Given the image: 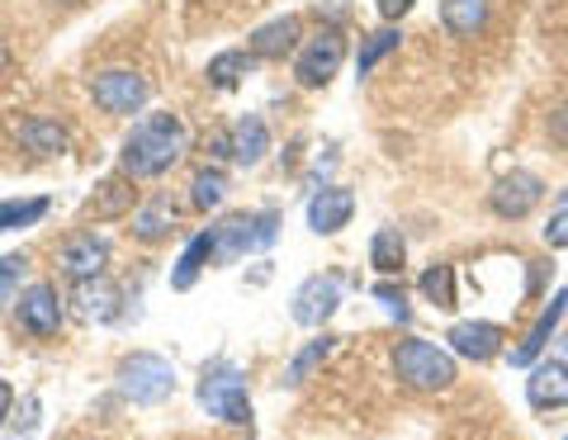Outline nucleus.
Returning a JSON list of instances; mask_svg holds the SVG:
<instances>
[{"instance_id": "obj_33", "label": "nucleus", "mask_w": 568, "mask_h": 440, "mask_svg": "<svg viewBox=\"0 0 568 440\" xmlns=\"http://www.w3.org/2000/svg\"><path fill=\"white\" fill-rule=\"evenodd\" d=\"M545 246H555V252H564V246H568V204L559 208L555 218H549V227H545Z\"/></svg>"}, {"instance_id": "obj_27", "label": "nucleus", "mask_w": 568, "mask_h": 440, "mask_svg": "<svg viewBox=\"0 0 568 440\" xmlns=\"http://www.w3.org/2000/svg\"><path fill=\"white\" fill-rule=\"evenodd\" d=\"M398 43H403V33H398V29H379V33H369V39L361 43V58H355V72L369 76V72H375V66L388 58V52H398Z\"/></svg>"}, {"instance_id": "obj_28", "label": "nucleus", "mask_w": 568, "mask_h": 440, "mask_svg": "<svg viewBox=\"0 0 568 440\" xmlns=\"http://www.w3.org/2000/svg\"><path fill=\"white\" fill-rule=\"evenodd\" d=\"M52 208V199H0V233H10V227H29L39 223L43 214Z\"/></svg>"}, {"instance_id": "obj_34", "label": "nucleus", "mask_w": 568, "mask_h": 440, "mask_svg": "<svg viewBox=\"0 0 568 440\" xmlns=\"http://www.w3.org/2000/svg\"><path fill=\"white\" fill-rule=\"evenodd\" d=\"M375 6H379V14H384V20H403V14L413 10L417 0H375Z\"/></svg>"}, {"instance_id": "obj_8", "label": "nucleus", "mask_w": 568, "mask_h": 440, "mask_svg": "<svg viewBox=\"0 0 568 440\" xmlns=\"http://www.w3.org/2000/svg\"><path fill=\"white\" fill-rule=\"evenodd\" d=\"M91 95L104 114H138L142 104H148L152 95V85L142 81L138 72H123V66H114V72H100L91 81Z\"/></svg>"}, {"instance_id": "obj_12", "label": "nucleus", "mask_w": 568, "mask_h": 440, "mask_svg": "<svg viewBox=\"0 0 568 440\" xmlns=\"http://www.w3.org/2000/svg\"><path fill=\"white\" fill-rule=\"evenodd\" d=\"M526 402H530L536 412L568 408V365H564V360H536V365H530Z\"/></svg>"}, {"instance_id": "obj_31", "label": "nucleus", "mask_w": 568, "mask_h": 440, "mask_svg": "<svg viewBox=\"0 0 568 440\" xmlns=\"http://www.w3.org/2000/svg\"><path fill=\"white\" fill-rule=\"evenodd\" d=\"M194 208H213V204H223V195H227V175L223 171H200V175H194Z\"/></svg>"}, {"instance_id": "obj_37", "label": "nucleus", "mask_w": 568, "mask_h": 440, "mask_svg": "<svg viewBox=\"0 0 568 440\" xmlns=\"http://www.w3.org/2000/svg\"><path fill=\"white\" fill-rule=\"evenodd\" d=\"M6 66H10V48H6V39H0V76H6Z\"/></svg>"}, {"instance_id": "obj_13", "label": "nucleus", "mask_w": 568, "mask_h": 440, "mask_svg": "<svg viewBox=\"0 0 568 440\" xmlns=\"http://www.w3.org/2000/svg\"><path fill=\"white\" fill-rule=\"evenodd\" d=\"M351 214H355V195L346 185H327V190H317V195L308 199V227L317 237L342 233V227L351 223Z\"/></svg>"}, {"instance_id": "obj_18", "label": "nucleus", "mask_w": 568, "mask_h": 440, "mask_svg": "<svg viewBox=\"0 0 568 440\" xmlns=\"http://www.w3.org/2000/svg\"><path fill=\"white\" fill-rule=\"evenodd\" d=\"M14 137H20L24 152H33V156H62L67 152V129L58 119H43V114L24 119L20 129H14Z\"/></svg>"}, {"instance_id": "obj_36", "label": "nucleus", "mask_w": 568, "mask_h": 440, "mask_svg": "<svg viewBox=\"0 0 568 440\" xmlns=\"http://www.w3.org/2000/svg\"><path fill=\"white\" fill-rule=\"evenodd\" d=\"M10 408H14V389L6 379H0V427H6V417H10Z\"/></svg>"}, {"instance_id": "obj_1", "label": "nucleus", "mask_w": 568, "mask_h": 440, "mask_svg": "<svg viewBox=\"0 0 568 440\" xmlns=\"http://www.w3.org/2000/svg\"><path fill=\"white\" fill-rule=\"evenodd\" d=\"M185 156V129L171 110L162 114H142L133 123V133L123 137V175L133 181H152V175H166L175 162Z\"/></svg>"}, {"instance_id": "obj_24", "label": "nucleus", "mask_w": 568, "mask_h": 440, "mask_svg": "<svg viewBox=\"0 0 568 440\" xmlns=\"http://www.w3.org/2000/svg\"><path fill=\"white\" fill-rule=\"evenodd\" d=\"M171 227H175V204L166 195L152 199L148 208H138V214H133V237H142V242H162Z\"/></svg>"}, {"instance_id": "obj_11", "label": "nucleus", "mask_w": 568, "mask_h": 440, "mask_svg": "<svg viewBox=\"0 0 568 440\" xmlns=\"http://www.w3.org/2000/svg\"><path fill=\"white\" fill-rule=\"evenodd\" d=\"M14 313H20V327L33 331V337H58L62 327V304H58V289L52 285H29L20 298H14Z\"/></svg>"}, {"instance_id": "obj_7", "label": "nucleus", "mask_w": 568, "mask_h": 440, "mask_svg": "<svg viewBox=\"0 0 568 440\" xmlns=\"http://www.w3.org/2000/svg\"><path fill=\"white\" fill-rule=\"evenodd\" d=\"M540 199H545V181L536 171H511V175H503L493 190H488V208L497 218H530L540 208Z\"/></svg>"}, {"instance_id": "obj_25", "label": "nucleus", "mask_w": 568, "mask_h": 440, "mask_svg": "<svg viewBox=\"0 0 568 440\" xmlns=\"http://www.w3.org/2000/svg\"><path fill=\"white\" fill-rule=\"evenodd\" d=\"M256 66V52H242V48H233V52H219V58L209 62V85H219V91H233V85L252 72Z\"/></svg>"}, {"instance_id": "obj_35", "label": "nucleus", "mask_w": 568, "mask_h": 440, "mask_svg": "<svg viewBox=\"0 0 568 440\" xmlns=\"http://www.w3.org/2000/svg\"><path fill=\"white\" fill-rule=\"evenodd\" d=\"M549 137H555V143H568V104L559 114H549Z\"/></svg>"}, {"instance_id": "obj_20", "label": "nucleus", "mask_w": 568, "mask_h": 440, "mask_svg": "<svg viewBox=\"0 0 568 440\" xmlns=\"http://www.w3.org/2000/svg\"><path fill=\"white\" fill-rule=\"evenodd\" d=\"M294 43H298V20H294V14L261 24L252 33V52H256V58H284V52H294Z\"/></svg>"}, {"instance_id": "obj_4", "label": "nucleus", "mask_w": 568, "mask_h": 440, "mask_svg": "<svg viewBox=\"0 0 568 440\" xmlns=\"http://www.w3.org/2000/svg\"><path fill=\"white\" fill-rule=\"evenodd\" d=\"M119 393L129 402H142V408H156L175 393V365L152 356V350H138L119 365Z\"/></svg>"}, {"instance_id": "obj_23", "label": "nucleus", "mask_w": 568, "mask_h": 440, "mask_svg": "<svg viewBox=\"0 0 568 440\" xmlns=\"http://www.w3.org/2000/svg\"><path fill=\"white\" fill-rule=\"evenodd\" d=\"M403 260H407V242L398 227H379L375 242H369V266L379 275H403Z\"/></svg>"}, {"instance_id": "obj_15", "label": "nucleus", "mask_w": 568, "mask_h": 440, "mask_svg": "<svg viewBox=\"0 0 568 440\" xmlns=\"http://www.w3.org/2000/svg\"><path fill=\"white\" fill-rule=\"evenodd\" d=\"M227 147H233V162L256 166L265 152H271V129H265L261 114H242L233 129H227Z\"/></svg>"}, {"instance_id": "obj_29", "label": "nucleus", "mask_w": 568, "mask_h": 440, "mask_svg": "<svg viewBox=\"0 0 568 440\" xmlns=\"http://www.w3.org/2000/svg\"><path fill=\"white\" fill-rule=\"evenodd\" d=\"M332 346H336V337H317V341H308V346L290 360V369H284V383H304V379L313 375V369L332 356Z\"/></svg>"}, {"instance_id": "obj_2", "label": "nucleus", "mask_w": 568, "mask_h": 440, "mask_svg": "<svg viewBox=\"0 0 568 440\" xmlns=\"http://www.w3.org/2000/svg\"><path fill=\"white\" fill-rule=\"evenodd\" d=\"M394 375L407 383V389H417V393H446L450 383L459 379L455 375V356H450V350H440L436 341H426V337L398 341Z\"/></svg>"}, {"instance_id": "obj_38", "label": "nucleus", "mask_w": 568, "mask_h": 440, "mask_svg": "<svg viewBox=\"0 0 568 440\" xmlns=\"http://www.w3.org/2000/svg\"><path fill=\"white\" fill-rule=\"evenodd\" d=\"M559 204H568V190H559Z\"/></svg>"}, {"instance_id": "obj_5", "label": "nucleus", "mask_w": 568, "mask_h": 440, "mask_svg": "<svg viewBox=\"0 0 568 440\" xmlns=\"http://www.w3.org/2000/svg\"><path fill=\"white\" fill-rule=\"evenodd\" d=\"M280 237V214H233L213 227V260H237L246 252H265Z\"/></svg>"}, {"instance_id": "obj_9", "label": "nucleus", "mask_w": 568, "mask_h": 440, "mask_svg": "<svg viewBox=\"0 0 568 440\" xmlns=\"http://www.w3.org/2000/svg\"><path fill=\"white\" fill-rule=\"evenodd\" d=\"M336 304H342V279L336 275H308L304 285L294 289V323L304 327H323Z\"/></svg>"}, {"instance_id": "obj_30", "label": "nucleus", "mask_w": 568, "mask_h": 440, "mask_svg": "<svg viewBox=\"0 0 568 440\" xmlns=\"http://www.w3.org/2000/svg\"><path fill=\"white\" fill-rule=\"evenodd\" d=\"M29 270V256L24 252H10V256H0V313H6L14 298H20V279Z\"/></svg>"}, {"instance_id": "obj_26", "label": "nucleus", "mask_w": 568, "mask_h": 440, "mask_svg": "<svg viewBox=\"0 0 568 440\" xmlns=\"http://www.w3.org/2000/svg\"><path fill=\"white\" fill-rule=\"evenodd\" d=\"M417 285H422V298H426L432 308L455 313V270H450V266H426Z\"/></svg>"}, {"instance_id": "obj_6", "label": "nucleus", "mask_w": 568, "mask_h": 440, "mask_svg": "<svg viewBox=\"0 0 568 440\" xmlns=\"http://www.w3.org/2000/svg\"><path fill=\"white\" fill-rule=\"evenodd\" d=\"M342 62H346V33L342 29H323V33H313V39L298 48L294 81L304 85V91H317V85H327L336 72H342Z\"/></svg>"}, {"instance_id": "obj_3", "label": "nucleus", "mask_w": 568, "mask_h": 440, "mask_svg": "<svg viewBox=\"0 0 568 440\" xmlns=\"http://www.w3.org/2000/svg\"><path fill=\"white\" fill-rule=\"evenodd\" d=\"M200 408L209 417H219L227 421V427H246L252 431V393H246V375L233 365H219V369H209V375L200 379Z\"/></svg>"}, {"instance_id": "obj_21", "label": "nucleus", "mask_w": 568, "mask_h": 440, "mask_svg": "<svg viewBox=\"0 0 568 440\" xmlns=\"http://www.w3.org/2000/svg\"><path fill=\"white\" fill-rule=\"evenodd\" d=\"M133 181V175H129ZM129 181H100L95 185V195H91V204H85V218H119V214H129L133 208V185Z\"/></svg>"}, {"instance_id": "obj_19", "label": "nucleus", "mask_w": 568, "mask_h": 440, "mask_svg": "<svg viewBox=\"0 0 568 440\" xmlns=\"http://www.w3.org/2000/svg\"><path fill=\"white\" fill-rule=\"evenodd\" d=\"M213 260V227L200 237H190V246L181 252V260H175V270H171V289H194V279H200V270Z\"/></svg>"}, {"instance_id": "obj_10", "label": "nucleus", "mask_w": 568, "mask_h": 440, "mask_svg": "<svg viewBox=\"0 0 568 440\" xmlns=\"http://www.w3.org/2000/svg\"><path fill=\"white\" fill-rule=\"evenodd\" d=\"M58 260H62V275L77 279V285H81V279H100L104 275V260H110V242L95 237V233H71L62 242Z\"/></svg>"}, {"instance_id": "obj_22", "label": "nucleus", "mask_w": 568, "mask_h": 440, "mask_svg": "<svg viewBox=\"0 0 568 440\" xmlns=\"http://www.w3.org/2000/svg\"><path fill=\"white\" fill-rule=\"evenodd\" d=\"M81 313L95 323H114L119 318V289L110 279H81Z\"/></svg>"}, {"instance_id": "obj_32", "label": "nucleus", "mask_w": 568, "mask_h": 440, "mask_svg": "<svg viewBox=\"0 0 568 440\" xmlns=\"http://www.w3.org/2000/svg\"><path fill=\"white\" fill-rule=\"evenodd\" d=\"M375 298H379V304H384L388 313H394L398 323H407V318H413V308H407L403 289H398V285H388V279H379V285H375Z\"/></svg>"}, {"instance_id": "obj_16", "label": "nucleus", "mask_w": 568, "mask_h": 440, "mask_svg": "<svg viewBox=\"0 0 568 440\" xmlns=\"http://www.w3.org/2000/svg\"><path fill=\"white\" fill-rule=\"evenodd\" d=\"M564 313H568V289L549 298V308L536 318V327L526 331V341H521L517 350H511V365H536V360H540V350L549 346V337H555V327H559Z\"/></svg>"}, {"instance_id": "obj_39", "label": "nucleus", "mask_w": 568, "mask_h": 440, "mask_svg": "<svg viewBox=\"0 0 568 440\" xmlns=\"http://www.w3.org/2000/svg\"><path fill=\"white\" fill-rule=\"evenodd\" d=\"M564 440H568V436H564Z\"/></svg>"}, {"instance_id": "obj_17", "label": "nucleus", "mask_w": 568, "mask_h": 440, "mask_svg": "<svg viewBox=\"0 0 568 440\" xmlns=\"http://www.w3.org/2000/svg\"><path fill=\"white\" fill-rule=\"evenodd\" d=\"M488 10H493V0H446L440 6V24L455 39H478L488 29Z\"/></svg>"}, {"instance_id": "obj_14", "label": "nucleus", "mask_w": 568, "mask_h": 440, "mask_svg": "<svg viewBox=\"0 0 568 440\" xmlns=\"http://www.w3.org/2000/svg\"><path fill=\"white\" fill-rule=\"evenodd\" d=\"M450 350L455 356H465V360H493V356H503V341H507V331L497 327V323H455L450 327Z\"/></svg>"}]
</instances>
